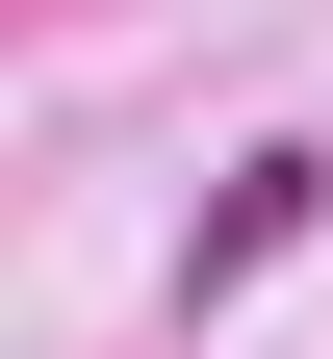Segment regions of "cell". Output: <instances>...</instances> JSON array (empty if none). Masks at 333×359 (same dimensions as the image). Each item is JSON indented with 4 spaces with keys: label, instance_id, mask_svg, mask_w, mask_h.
Instances as JSON below:
<instances>
[{
    "label": "cell",
    "instance_id": "6da1fadb",
    "mask_svg": "<svg viewBox=\"0 0 333 359\" xmlns=\"http://www.w3.org/2000/svg\"><path fill=\"white\" fill-rule=\"evenodd\" d=\"M308 205H333V154H231V205H205V257H179V308L282 283V257H308Z\"/></svg>",
    "mask_w": 333,
    "mask_h": 359
}]
</instances>
